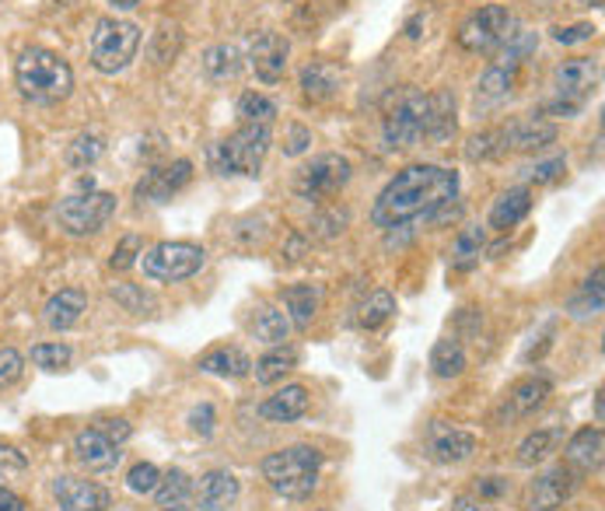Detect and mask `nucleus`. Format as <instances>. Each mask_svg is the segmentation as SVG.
<instances>
[{"label":"nucleus","mask_w":605,"mask_h":511,"mask_svg":"<svg viewBox=\"0 0 605 511\" xmlns=\"http://www.w3.org/2000/svg\"><path fill=\"white\" fill-rule=\"evenodd\" d=\"M109 4H112V8H120V11H130V8H137L141 0H109Z\"/></svg>","instance_id":"nucleus-59"},{"label":"nucleus","mask_w":605,"mask_h":511,"mask_svg":"<svg viewBox=\"0 0 605 511\" xmlns=\"http://www.w3.org/2000/svg\"><path fill=\"white\" fill-rule=\"evenodd\" d=\"M473 452H476V438L469 431H459V427L438 431L431 441V455L438 459V463H465Z\"/></svg>","instance_id":"nucleus-28"},{"label":"nucleus","mask_w":605,"mask_h":511,"mask_svg":"<svg viewBox=\"0 0 605 511\" xmlns=\"http://www.w3.org/2000/svg\"><path fill=\"white\" fill-rule=\"evenodd\" d=\"M459 130V117H456V95L451 92H434L427 95V130L424 137L431 144H448Z\"/></svg>","instance_id":"nucleus-21"},{"label":"nucleus","mask_w":605,"mask_h":511,"mask_svg":"<svg viewBox=\"0 0 605 511\" xmlns=\"http://www.w3.org/2000/svg\"><path fill=\"white\" fill-rule=\"evenodd\" d=\"M270 126H252L242 123L228 141H217L210 147V165L217 175H259L266 151H270Z\"/></svg>","instance_id":"nucleus-4"},{"label":"nucleus","mask_w":605,"mask_h":511,"mask_svg":"<svg viewBox=\"0 0 605 511\" xmlns=\"http://www.w3.org/2000/svg\"><path fill=\"white\" fill-rule=\"evenodd\" d=\"M595 25L592 22H578V25H557L553 28V39H557L560 46H578V42H588L595 39Z\"/></svg>","instance_id":"nucleus-49"},{"label":"nucleus","mask_w":605,"mask_h":511,"mask_svg":"<svg viewBox=\"0 0 605 511\" xmlns=\"http://www.w3.org/2000/svg\"><path fill=\"white\" fill-rule=\"evenodd\" d=\"M308 410V389L305 386H283L274 396H266L263 406H259V417L263 421H274V424H291L298 417H305Z\"/></svg>","instance_id":"nucleus-22"},{"label":"nucleus","mask_w":605,"mask_h":511,"mask_svg":"<svg viewBox=\"0 0 605 511\" xmlns=\"http://www.w3.org/2000/svg\"><path fill=\"white\" fill-rule=\"evenodd\" d=\"M242 484L234 480L228 470H214L207 476H199V487H196V504L204 511H228L234 501H239Z\"/></svg>","instance_id":"nucleus-20"},{"label":"nucleus","mask_w":605,"mask_h":511,"mask_svg":"<svg viewBox=\"0 0 605 511\" xmlns=\"http://www.w3.org/2000/svg\"><path fill=\"white\" fill-rule=\"evenodd\" d=\"M0 511H25V501L14 490L0 487Z\"/></svg>","instance_id":"nucleus-57"},{"label":"nucleus","mask_w":605,"mask_h":511,"mask_svg":"<svg viewBox=\"0 0 605 511\" xmlns=\"http://www.w3.org/2000/svg\"><path fill=\"white\" fill-rule=\"evenodd\" d=\"M570 490H574V473H570V466H553L529 484L525 511H557L570 498Z\"/></svg>","instance_id":"nucleus-14"},{"label":"nucleus","mask_w":605,"mask_h":511,"mask_svg":"<svg viewBox=\"0 0 605 511\" xmlns=\"http://www.w3.org/2000/svg\"><path fill=\"white\" fill-rule=\"evenodd\" d=\"M53 498L63 511H109L112 498L106 487L92 480H77V476H60L53 484Z\"/></svg>","instance_id":"nucleus-15"},{"label":"nucleus","mask_w":605,"mask_h":511,"mask_svg":"<svg viewBox=\"0 0 605 511\" xmlns=\"http://www.w3.org/2000/svg\"><path fill=\"white\" fill-rule=\"evenodd\" d=\"M347 224H350V214L340 210V207H329L323 214H315L308 228H312V235H318V239H336Z\"/></svg>","instance_id":"nucleus-44"},{"label":"nucleus","mask_w":605,"mask_h":511,"mask_svg":"<svg viewBox=\"0 0 605 511\" xmlns=\"http://www.w3.org/2000/svg\"><path fill=\"white\" fill-rule=\"evenodd\" d=\"M158 511H186L182 504H165V508H158Z\"/></svg>","instance_id":"nucleus-61"},{"label":"nucleus","mask_w":605,"mask_h":511,"mask_svg":"<svg viewBox=\"0 0 605 511\" xmlns=\"http://www.w3.org/2000/svg\"><path fill=\"white\" fill-rule=\"evenodd\" d=\"M190 424H193V431L196 435H210L214 431V406L210 403H199L196 410H193V414H190Z\"/></svg>","instance_id":"nucleus-53"},{"label":"nucleus","mask_w":605,"mask_h":511,"mask_svg":"<svg viewBox=\"0 0 605 511\" xmlns=\"http://www.w3.org/2000/svg\"><path fill=\"white\" fill-rule=\"evenodd\" d=\"M74 455L77 463H84L88 470H112L116 463H120V445H112L98 427H88V431H77L74 435Z\"/></svg>","instance_id":"nucleus-18"},{"label":"nucleus","mask_w":605,"mask_h":511,"mask_svg":"<svg viewBox=\"0 0 605 511\" xmlns=\"http://www.w3.org/2000/svg\"><path fill=\"white\" fill-rule=\"evenodd\" d=\"M567 463L581 470V473H592L602 466V431L598 427H584L567 445Z\"/></svg>","instance_id":"nucleus-27"},{"label":"nucleus","mask_w":605,"mask_h":511,"mask_svg":"<svg viewBox=\"0 0 605 511\" xmlns=\"http://www.w3.org/2000/svg\"><path fill=\"white\" fill-rule=\"evenodd\" d=\"M98 431H102L112 445H123L130 438V424L126 421H98Z\"/></svg>","instance_id":"nucleus-54"},{"label":"nucleus","mask_w":605,"mask_h":511,"mask_svg":"<svg viewBox=\"0 0 605 511\" xmlns=\"http://www.w3.org/2000/svg\"><path fill=\"white\" fill-rule=\"evenodd\" d=\"M193 179V161L190 158H176L161 165V169H150L141 183H137V200H150V204H165L172 200V196L186 186Z\"/></svg>","instance_id":"nucleus-12"},{"label":"nucleus","mask_w":605,"mask_h":511,"mask_svg":"<svg viewBox=\"0 0 605 511\" xmlns=\"http://www.w3.org/2000/svg\"><path fill=\"white\" fill-rule=\"evenodd\" d=\"M392 312H396V299L389 291H375L372 299H367L358 312V326L361 329H378L392 319Z\"/></svg>","instance_id":"nucleus-38"},{"label":"nucleus","mask_w":605,"mask_h":511,"mask_svg":"<svg viewBox=\"0 0 605 511\" xmlns=\"http://www.w3.org/2000/svg\"><path fill=\"white\" fill-rule=\"evenodd\" d=\"M500 137L508 151H543V147L557 141V126L540 117H525V120H511L508 126H500Z\"/></svg>","instance_id":"nucleus-16"},{"label":"nucleus","mask_w":605,"mask_h":511,"mask_svg":"<svg viewBox=\"0 0 605 511\" xmlns=\"http://www.w3.org/2000/svg\"><path fill=\"white\" fill-rule=\"evenodd\" d=\"M190 490H193V484H190V476L182 473V470L165 473L161 480H158V487H155L161 508H165V504H182V501L190 498Z\"/></svg>","instance_id":"nucleus-41"},{"label":"nucleus","mask_w":605,"mask_h":511,"mask_svg":"<svg viewBox=\"0 0 605 511\" xmlns=\"http://www.w3.org/2000/svg\"><path fill=\"white\" fill-rule=\"evenodd\" d=\"M515 81H518V71H508V68H486V74L480 77L476 92H480L483 98H491V102H494V98L511 95Z\"/></svg>","instance_id":"nucleus-42"},{"label":"nucleus","mask_w":605,"mask_h":511,"mask_svg":"<svg viewBox=\"0 0 605 511\" xmlns=\"http://www.w3.org/2000/svg\"><path fill=\"white\" fill-rule=\"evenodd\" d=\"M553 85H557V95L564 98V102L581 106L598 85V60H592V57L564 60L560 68L553 71Z\"/></svg>","instance_id":"nucleus-13"},{"label":"nucleus","mask_w":605,"mask_h":511,"mask_svg":"<svg viewBox=\"0 0 605 511\" xmlns=\"http://www.w3.org/2000/svg\"><path fill=\"white\" fill-rule=\"evenodd\" d=\"M112 299L120 302L126 312H144V308H150V299L141 291V288H133V284H116L112 288Z\"/></svg>","instance_id":"nucleus-50"},{"label":"nucleus","mask_w":605,"mask_h":511,"mask_svg":"<svg viewBox=\"0 0 605 511\" xmlns=\"http://www.w3.org/2000/svg\"><path fill=\"white\" fill-rule=\"evenodd\" d=\"M179 46H182V32L176 25H161L155 32V60L158 63H168L176 53H179Z\"/></svg>","instance_id":"nucleus-46"},{"label":"nucleus","mask_w":605,"mask_h":511,"mask_svg":"<svg viewBox=\"0 0 605 511\" xmlns=\"http://www.w3.org/2000/svg\"><path fill=\"white\" fill-rule=\"evenodd\" d=\"M340 85H343V71L336 68V63L312 60L305 63V71H301V95H305V102L312 106H323L329 98H336Z\"/></svg>","instance_id":"nucleus-17"},{"label":"nucleus","mask_w":605,"mask_h":511,"mask_svg":"<svg viewBox=\"0 0 605 511\" xmlns=\"http://www.w3.org/2000/svg\"><path fill=\"white\" fill-rule=\"evenodd\" d=\"M350 175H354V165H350L343 155H318L308 165H301L298 175H294V196L298 200H308V204H326L329 196L340 193Z\"/></svg>","instance_id":"nucleus-8"},{"label":"nucleus","mask_w":605,"mask_h":511,"mask_svg":"<svg viewBox=\"0 0 605 511\" xmlns=\"http://www.w3.org/2000/svg\"><path fill=\"white\" fill-rule=\"evenodd\" d=\"M308 144H312V130L301 126V123H294V126L288 130V141H283V155H301V151H308Z\"/></svg>","instance_id":"nucleus-52"},{"label":"nucleus","mask_w":605,"mask_h":511,"mask_svg":"<svg viewBox=\"0 0 605 511\" xmlns=\"http://www.w3.org/2000/svg\"><path fill=\"white\" fill-rule=\"evenodd\" d=\"M456 196H459L456 169H445V165H407L378 193L372 207V224L399 228L413 218H427L434 207L456 200Z\"/></svg>","instance_id":"nucleus-1"},{"label":"nucleus","mask_w":605,"mask_h":511,"mask_svg":"<svg viewBox=\"0 0 605 511\" xmlns=\"http://www.w3.org/2000/svg\"><path fill=\"white\" fill-rule=\"evenodd\" d=\"M515 25H518L515 14L504 4H486L462 22L456 42L465 49V53H491V49H497L504 39L511 36Z\"/></svg>","instance_id":"nucleus-10"},{"label":"nucleus","mask_w":605,"mask_h":511,"mask_svg":"<svg viewBox=\"0 0 605 511\" xmlns=\"http://www.w3.org/2000/svg\"><path fill=\"white\" fill-rule=\"evenodd\" d=\"M557 441H560V431H557V427H546V431L529 435L522 445H518V463H522V466L543 463V459H546L553 449H557Z\"/></svg>","instance_id":"nucleus-37"},{"label":"nucleus","mask_w":605,"mask_h":511,"mask_svg":"<svg viewBox=\"0 0 605 511\" xmlns=\"http://www.w3.org/2000/svg\"><path fill=\"white\" fill-rule=\"evenodd\" d=\"M0 470H25V455L14 445H0Z\"/></svg>","instance_id":"nucleus-55"},{"label":"nucleus","mask_w":605,"mask_h":511,"mask_svg":"<svg viewBox=\"0 0 605 511\" xmlns=\"http://www.w3.org/2000/svg\"><path fill=\"white\" fill-rule=\"evenodd\" d=\"M158 480H161V470L155 463H137L130 470V476H126V487L133 494H155Z\"/></svg>","instance_id":"nucleus-45"},{"label":"nucleus","mask_w":605,"mask_h":511,"mask_svg":"<svg viewBox=\"0 0 605 511\" xmlns=\"http://www.w3.org/2000/svg\"><path fill=\"white\" fill-rule=\"evenodd\" d=\"M318 466H323V452L312 449V445H291V449H280L263 459V480L270 484L280 498L301 501L315 490Z\"/></svg>","instance_id":"nucleus-3"},{"label":"nucleus","mask_w":605,"mask_h":511,"mask_svg":"<svg viewBox=\"0 0 605 511\" xmlns=\"http://www.w3.org/2000/svg\"><path fill=\"white\" fill-rule=\"evenodd\" d=\"M141 49V28L123 19H102L92 32V63L102 74H120Z\"/></svg>","instance_id":"nucleus-6"},{"label":"nucleus","mask_w":605,"mask_h":511,"mask_svg":"<svg viewBox=\"0 0 605 511\" xmlns=\"http://www.w3.org/2000/svg\"><path fill=\"white\" fill-rule=\"evenodd\" d=\"M532 210V190L525 186H515L508 193H500L494 207H491V218H486V224L497 228V232H508V228H515L518 221L525 218V214Z\"/></svg>","instance_id":"nucleus-25"},{"label":"nucleus","mask_w":605,"mask_h":511,"mask_svg":"<svg viewBox=\"0 0 605 511\" xmlns=\"http://www.w3.org/2000/svg\"><path fill=\"white\" fill-rule=\"evenodd\" d=\"M294 365H298V354H294L291 348H280V351L263 354L252 368H256V382H259V386H274V382H280V378L288 375Z\"/></svg>","instance_id":"nucleus-34"},{"label":"nucleus","mask_w":605,"mask_h":511,"mask_svg":"<svg viewBox=\"0 0 605 511\" xmlns=\"http://www.w3.org/2000/svg\"><path fill=\"white\" fill-rule=\"evenodd\" d=\"M242 71V53L231 42H214L204 49V74L210 81H231Z\"/></svg>","instance_id":"nucleus-29"},{"label":"nucleus","mask_w":605,"mask_h":511,"mask_svg":"<svg viewBox=\"0 0 605 511\" xmlns=\"http://www.w3.org/2000/svg\"><path fill=\"white\" fill-rule=\"evenodd\" d=\"M318 305H323V288L315 284H291L283 288V316L291 319V326L298 329H308L312 319L318 316Z\"/></svg>","instance_id":"nucleus-24"},{"label":"nucleus","mask_w":605,"mask_h":511,"mask_svg":"<svg viewBox=\"0 0 605 511\" xmlns=\"http://www.w3.org/2000/svg\"><path fill=\"white\" fill-rule=\"evenodd\" d=\"M252 333H256V340L274 343V348H280V343L291 337V319L283 316L280 308L263 305V308L256 312V319H252Z\"/></svg>","instance_id":"nucleus-31"},{"label":"nucleus","mask_w":605,"mask_h":511,"mask_svg":"<svg viewBox=\"0 0 605 511\" xmlns=\"http://www.w3.org/2000/svg\"><path fill=\"white\" fill-rule=\"evenodd\" d=\"M564 172H567V161L564 158H549V161L535 165V169H529L525 175H529V183L543 186V183H553V179H560Z\"/></svg>","instance_id":"nucleus-51"},{"label":"nucleus","mask_w":605,"mask_h":511,"mask_svg":"<svg viewBox=\"0 0 605 511\" xmlns=\"http://www.w3.org/2000/svg\"><path fill=\"white\" fill-rule=\"evenodd\" d=\"M535 46H540V36H535L532 28L515 25V28H511V36L497 46V60H494V68L518 71V68H522V63L535 53Z\"/></svg>","instance_id":"nucleus-26"},{"label":"nucleus","mask_w":605,"mask_h":511,"mask_svg":"<svg viewBox=\"0 0 605 511\" xmlns=\"http://www.w3.org/2000/svg\"><path fill=\"white\" fill-rule=\"evenodd\" d=\"M19 92L36 106H57L74 92V71L60 53L46 46H28L14 63Z\"/></svg>","instance_id":"nucleus-2"},{"label":"nucleus","mask_w":605,"mask_h":511,"mask_svg":"<svg viewBox=\"0 0 605 511\" xmlns=\"http://www.w3.org/2000/svg\"><path fill=\"white\" fill-rule=\"evenodd\" d=\"M456 511H494V508H480V504H469V501H459Z\"/></svg>","instance_id":"nucleus-60"},{"label":"nucleus","mask_w":605,"mask_h":511,"mask_svg":"<svg viewBox=\"0 0 605 511\" xmlns=\"http://www.w3.org/2000/svg\"><path fill=\"white\" fill-rule=\"evenodd\" d=\"M84 312H88V294L77 291V288H63V291H57L53 299L46 302L43 319H46L49 329L63 333V329L77 326V319L84 316Z\"/></svg>","instance_id":"nucleus-23"},{"label":"nucleus","mask_w":605,"mask_h":511,"mask_svg":"<svg viewBox=\"0 0 605 511\" xmlns=\"http://www.w3.org/2000/svg\"><path fill=\"white\" fill-rule=\"evenodd\" d=\"M144 253V242H141V235H126L120 245H116V253H112V259H109V267L112 270H130L133 263H137V256Z\"/></svg>","instance_id":"nucleus-47"},{"label":"nucleus","mask_w":605,"mask_h":511,"mask_svg":"<svg viewBox=\"0 0 605 511\" xmlns=\"http://www.w3.org/2000/svg\"><path fill=\"white\" fill-rule=\"evenodd\" d=\"M598 312H602V267H595V273L584 280L581 294L570 302V316H574V319L598 316Z\"/></svg>","instance_id":"nucleus-39"},{"label":"nucleus","mask_w":605,"mask_h":511,"mask_svg":"<svg viewBox=\"0 0 605 511\" xmlns=\"http://www.w3.org/2000/svg\"><path fill=\"white\" fill-rule=\"evenodd\" d=\"M112 214H116V196L88 190V193L66 196L57 207V221L66 235H95L112 221Z\"/></svg>","instance_id":"nucleus-9"},{"label":"nucleus","mask_w":605,"mask_h":511,"mask_svg":"<svg viewBox=\"0 0 605 511\" xmlns=\"http://www.w3.org/2000/svg\"><path fill=\"white\" fill-rule=\"evenodd\" d=\"M102 151H106V144L98 134H77L71 144H66L63 161L71 165V169H88V165H95L98 158H102Z\"/></svg>","instance_id":"nucleus-36"},{"label":"nucleus","mask_w":605,"mask_h":511,"mask_svg":"<svg viewBox=\"0 0 605 511\" xmlns=\"http://www.w3.org/2000/svg\"><path fill=\"white\" fill-rule=\"evenodd\" d=\"M288 57H291V42L288 36H280V32L266 28V32H256V36L249 39V63L252 71H256L259 81L266 85H277L288 71Z\"/></svg>","instance_id":"nucleus-11"},{"label":"nucleus","mask_w":605,"mask_h":511,"mask_svg":"<svg viewBox=\"0 0 605 511\" xmlns=\"http://www.w3.org/2000/svg\"><path fill=\"white\" fill-rule=\"evenodd\" d=\"M239 120L242 123H252V126H274L277 102H274V98L259 95V92H245L239 98Z\"/></svg>","instance_id":"nucleus-35"},{"label":"nucleus","mask_w":605,"mask_h":511,"mask_svg":"<svg viewBox=\"0 0 605 511\" xmlns=\"http://www.w3.org/2000/svg\"><path fill=\"white\" fill-rule=\"evenodd\" d=\"M199 368L210 375H221V378H245L252 372V361L239 348H217L199 357Z\"/></svg>","instance_id":"nucleus-30"},{"label":"nucleus","mask_w":605,"mask_h":511,"mask_svg":"<svg viewBox=\"0 0 605 511\" xmlns=\"http://www.w3.org/2000/svg\"><path fill=\"white\" fill-rule=\"evenodd\" d=\"M581 4H588V8H598V4H602V0H581Z\"/></svg>","instance_id":"nucleus-62"},{"label":"nucleus","mask_w":605,"mask_h":511,"mask_svg":"<svg viewBox=\"0 0 605 511\" xmlns=\"http://www.w3.org/2000/svg\"><path fill=\"white\" fill-rule=\"evenodd\" d=\"M476 490L483 494V498H497V494L508 490V480H500V476H486V480H480Z\"/></svg>","instance_id":"nucleus-56"},{"label":"nucleus","mask_w":605,"mask_h":511,"mask_svg":"<svg viewBox=\"0 0 605 511\" xmlns=\"http://www.w3.org/2000/svg\"><path fill=\"white\" fill-rule=\"evenodd\" d=\"M420 25H424V19H420V14H413L410 25H407V36H410V39H420Z\"/></svg>","instance_id":"nucleus-58"},{"label":"nucleus","mask_w":605,"mask_h":511,"mask_svg":"<svg viewBox=\"0 0 605 511\" xmlns=\"http://www.w3.org/2000/svg\"><path fill=\"white\" fill-rule=\"evenodd\" d=\"M207 253L193 242H158L150 250L141 253V267L150 280H161V284H179V280H190L193 273L204 270Z\"/></svg>","instance_id":"nucleus-7"},{"label":"nucleus","mask_w":605,"mask_h":511,"mask_svg":"<svg viewBox=\"0 0 605 511\" xmlns=\"http://www.w3.org/2000/svg\"><path fill=\"white\" fill-rule=\"evenodd\" d=\"M431 368L438 378H456L465 372V351L459 340H438L431 351Z\"/></svg>","instance_id":"nucleus-32"},{"label":"nucleus","mask_w":605,"mask_h":511,"mask_svg":"<svg viewBox=\"0 0 605 511\" xmlns=\"http://www.w3.org/2000/svg\"><path fill=\"white\" fill-rule=\"evenodd\" d=\"M508 147H504L500 130H483V134H473L465 144V158L469 161H491L497 155H504Z\"/></svg>","instance_id":"nucleus-40"},{"label":"nucleus","mask_w":605,"mask_h":511,"mask_svg":"<svg viewBox=\"0 0 605 511\" xmlns=\"http://www.w3.org/2000/svg\"><path fill=\"white\" fill-rule=\"evenodd\" d=\"M427 130V95L416 88H402L399 95L389 98V109H385L382 137L389 151H402V147H416L424 141Z\"/></svg>","instance_id":"nucleus-5"},{"label":"nucleus","mask_w":605,"mask_h":511,"mask_svg":"<svg viewBox=\"0 0 605 511\" xmlns=\"http://www.w3.org/2000/svg\"><path fill=\"white\" fill-rule=\"evenodd\" d=\"M71 348L66 343H39V348H32V365L43 368V372H63L71 365Z\"/></svg>","instance_id":"nucleus-43"},{"label":"nucleus","mask_w":605,"mask_h":511,"mask_svg":"<svg viewBox=\"0 0 605 511\" xmlns=\"http://www.w3.org/2000/svg\"><path fill=\"white\" fill-rule=\"evenodd\" d=\"M25 372V357L14 348H0V389L14 386Z\"/></svg>","instance_id":"nucleus-48"},{"label":"nucleus","mask_w":605,"mask_h":511,"mask_svg":"<svg viewBox=\"0 0 605 511\" xmlns=\"http://www.w3.org/2000/svg\"><path fill=\"white\" fill-rule=\"evenodd\" d=\"M549 378H522L511 392H508V400H504V410H500V417L504 421H522V417H532L535 410H540L546 403V396H549Z\"/></svg>","instance_id":"nucleus-19"},{"label":"nucleus","mask_w":605,"mask_h":511,"mask_svg":"<svg viewBox=\"0 0 605 511\" xmlns=\"http://www.w3.org/2000/svg\"><path fill=\"white\" fill-rule=\"evenodd\" d=\"M483 245H486V235H483L480 224L476 228H462V232L456 235V242H451V267H456V270H469L480 259Z\"/></svg>","instance_id":"nucleus-33"}]
</instances>
